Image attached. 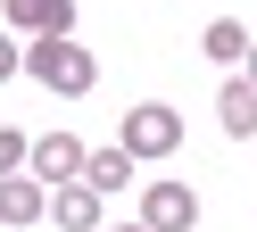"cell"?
<instances>
[{"instance_id":"1","label":"cell","mask_w":257,"mask_h":232,"mask_svg":"<svg viewBox=\"0 0 257 232\" xmlns=\"http://www.w3.org/2000/svg\"><path fill=\"white\" fill-rule=\"evenodd\" d=\"M25 75H34L42 91H58V99H83L91 83H100V58H91L75 33H34V42H25Z\"/></svg>"},{"instance_id":"2","label":"cell","mask_w":257,"mask_h":232,"mask_svg":"<svg viewBox=\"0 0 257 232\" xmlns=\"http://www.w3.org/2000/svg\"><path fill=\"white\" fill-rule=\"evenodd\" d=\"M116 141L133 149V158H174V149H183V116H174L166 99H141V108H124Z\"/></svg>"},{"instance_id":"3","label":"cell","mask_w":257,"mask_h":232,"mask_svg":"<svg viewBox=\"0 0 257 232\" xmlns=\"http://www.w3.org/2000/svg\"><path fill=\"white\" fill-rule=\"evenodd\" d=\"M83 158H91V149L75 141V133H34V149H25V174L58 191V182H83Z\"/></svg>"},{"instance_id":"4","label":"cell","mask_w":257,"mask_h":232,"mask_svg":"<svg viewBox=\"0 0 257 232\" xmlns=\"http://www.w3.org/2000/svg\"><path fill=\"white\" fill-rule=\"evenodd\" d=\"M141 224L150 232H191L199 224V191L191 182H141Z\"/></svg>"},{"instance_id":"5","label":"cell","mask_w":257,"mask_h":232,"mask_svg":"<svg viewBox=\"0 0 257 232\" xmlns=\"http://www.w3.org/2000/svg\"><path fill=\"white\" fill-rule=\"evenodd\" d=\"M42 215H50V182H34V174H0V232L42 224Z\"/></svg>"},{"instance_id":"6","label":"cell","mask_w":257,"mask_h":232,"mask_svg":"<svg viewBox=\"0 0 257 232\" xmlns=\"http://www.w3.org/2000/svg\"><path fill=\"white\" fill-rule=\"evenodd\" d=\"M9 33L34 42V33H75V0H9Z\"/></svg>"},{"instance_id":"7","label":"cell","mask_w":257,"mask_h":232,"mask_svg":"<svg viewBox=\"0 0 257 232\" xmlns=\"http://www.w3.org/2000/svg\"><path fill=\"white\" fill-rule=\"evenodd\" d=\"M216 125L232 133V141H249V133H257V83H249V75H224V91H216Z\"/></svg>"},{"instance_id":"8","label":"cell","mask_w":257,"mask_h":232,"mask_svg":"<svg viewBox=\"0 0 257 232\" xmlns=\"http://www.w3.org/2000/svg\"><path fill=\"white\" fill-rule=\"evenodd\" d=\"M50 215H58V232H100V191H91V182H58Z\"/></svg>"},{"instance_id":"9","label":"cell","mask_w":257,"mask_h":232,"mask_svg":"<svg viewBox=\"0 0 257 232\" xmlns=\"http://www.w3.org/2000/svg\"><path fill=\"white\" fill-rule=\"evenodd\" d=\"M133 166H141L133 149H124V141H108V149H91V158H83V182L108 199V191H124V182H133Z\"/></svg>"},{"instance_id":"10","label":"cell","mask_w":257,"mask_h":232,"mask_svg":"<svg viewBox=\"0 0 257 232\" xmlns=\"http://www.w3.org/2000/svg\"><path fill=\"white\" fill-rule=\"evenodd\" d=\"M199 58L207 66H240L249 58V25H240V17H216V25L199 33Z\"/></svg>"},{"instance_id":"11","label":"cell","mask_w":257,"mask_h":232,"mask_svg":"<svg viewBox=\"0 0 257 232\" xmlns=\"http://www.w3.org/2000/svg\"><path fill=\"white\" fill-rule=\"evenodd\" d=\"M25 149H34V133H17V125H0V174H25Z\"/></svg>"},{"instance_id":"12","label":"cell","mask_w":257,"mask_h":232,"mask_svg":"<svg viewBox=\"0 0 257 232\" xmlns=\"http://www.w3.org/2000/svg\"><path fill=\"white\" fill-rule=\"evenodd\" d=\"M25 75V42H17V33H0V83H17Z\"/></svg>"},{"instance_id":"13","label":"cell","mask_w":257,"mask_h":232,"mask_svg":"<svg viewBox=\"0 0 257 232\" xmlns=\"http://www.w3.org/2000/svg\"><path fill=\"white\" fill-rule=\"evenodd\" d=\"M240 66H249V83H257V42H249V58H240Z\"/></svg>"},{"instance_id":"14","label":"cell","mask_w":257,"mask_h":232,"mask_svg":"<svg viewBox=\"0 0 257 232\" xmlns=\"http://www.w3.org/2000/svg\"><path fill=\"white\" fill-rule=\"evenodd\" d=\"M108 232H150V224H108Z\"/></svg>"}]
</instances>
